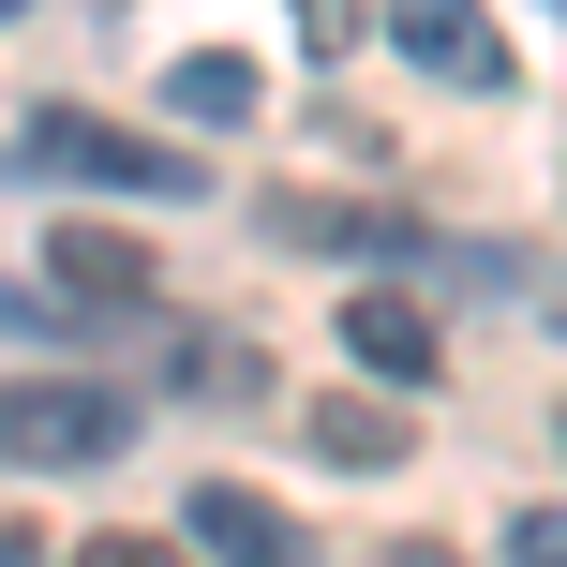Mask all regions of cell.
Masks as SVG:
<instances>
[{"label":"cell","instance_id":"1","mask_svg":"<svg viewBox=\"0 0 567 567\" xmlns=\"http://www.w3.org/2000/svg\"><path fill=\"white\" fill-rule=\"evenodd\" d=\"M16 150H30V179H90V195H195V165H179V150L120 135V120H90V105H45Z\"/></svg>","mask_w":567,"mask_h":567},{"label":"cell","instance_id":"2","mask_svg":"<svg viewBox=\"0 0 567 567\" xmlns=\"http://www.w3.org/2000/svg\"><path fill=\"white\" fill-rule=\"evenodd\" d=\"M105 449H135V403L120 389H75V373L0 389V463H105Z\"/></svg>","mask_w":567,"mask_h":567},{"label":"cell","instance_id":"3","mask_svg":"<svg viewBox=\"0 0 567 567\" xmlns=\"http://www.w3.org/2000/svg\"><path fill=\"white\" fill-rule=\"evenodd\" d=\"M389 45L419 60V75H449V90H508V30H493L478 0H389Z\"/></svg>","mask_w":567,"mask_h":567},{"label":"cell","instance_id":"4","mask_svg":"<svg viewBox=\"0 0 567 567\" xmlns=\"http://www.w3.org/2000/svg\"><path fill=\"white\" fill-rule=\"evenodd\" d=\"M195 553H209V567H313V523H284L269 493L209 478V493H195Z\"/></svg>","mask_w":567,"mask_h":567},{"label":"cell","instance_id":"5","mask_svg":"<svg viewBox=\"0 0 567 567\" xmlns=\"http://www.w3.org/2000/svg\"><path fill=\"white\" fill-rule=\"evenodd\" d=\"M45 299H75V313H120V299H150V255L120 225H60L45 239Z\"/></svg>","mask_w":567,"mask_h":567},{"label":"cell","instance_id":"6","mask_svg":"<svg viewBox=\"0 0 567 567\" xmlns=\"http://www.w3.org/2000/svg\"><path fill=\"white\" fill-rule=\"evenodd\" d=\"M269 239H329V255H419L389 209H329V195H269Z\"/></svg>","mask_w":567,"mask_h":567},{"label":"cell","instance_id":"7","mask_svg":"<svg viewBox=\"0 0 567 567\" xmlns=\"http://www.w3.org/2000/svg\"><path fill=\"white\" fill-rule=\"evenodd\" d=\"M343 343H359V359H373V373H433V329H419V313H403V299H389V284H373V299H359V313H343Z\"/></svg>","mask_w":567,"mask_h":567},{"label":"cell","instance_id":"8","mask_svg":"<svg viewBox=\"0 0 567 567\" xmlns=\"http://www.w3.org/2000/svg\"><path fill=\"white\" fill-rule=\"evenodd\" d=\"M313 449L329 463H403V403H313Z\"/></svg>","mask_w":567,"mask_h":567},{"label":"cell","instance_id":"9","mask_svg":"<svg viewBox=\"0 0 567 567\" xmlns=\"http://www.w3.org/2000/svg\"><path fill=\"white\" fill-rule=\"evenodd\" d=\"M165 105H179V120H255V60H179Z\"/></svg>","mask_w":567,"mask_h":567},{"label":"cell","instance_id":"10","mask_svg":"<svg viewBox=\"0 0 567 567\" xmlns=\"http://www.w3.org/2000/svg\"><path fill=\"white\" fill-rule=\"evenodd\" d=\"M508 567H567V508H523L508 523Z\"/></svg>","mask_w":567,"mask_h":567},{"label":"cell","instance_id":"11","mask_svg":"<svg viewBox=\"0 0 567 567\" xmlns=\"http://www.w3.org/2000/svg\"><path fill=\"white\" fill-rule=\"evenodd\" d=\"M299 45H313V60H343V45H359V0H299Z\"/></svg>","mask_w":567,"mask_h":567},{"label":"cell","instance_id":"12","mask_svg":"<svg viewBox=\"0 0 567 567\" xmlns=\"http://www.w3.org/2000/svg\"><path fill=\"white\" fill-rule=\"evenodd\" d=\"M75 567H195V553H165V538H90Z\"/></svg>","mask_w":567,"mask_h":567},{"label":"cell","instance_id":"13","mask_svg":"<svg viewBox=\"0 0 567 567\" xmlns=\"http://www.w3.org/2000/svg\"><path fill=\"white\" fill-rule=\"evenodd\" d=\"M389 567H463V553L449 538H389Z\"/></svg>","mask_w":567,"mask_h":567},{"label":"cell","instance_id":"14","mask_svg":"<svg viewBox=\"0 0 567 567\" xmlns=\"http://www.w3.org/2000/svg\"><path fill=\"white\" fill-rule=\"evenodd\" d=\"M0 567H45V553H30V538H0Z\"/></svg>","mask_w":567,"mask_h":567},{"label":"cell","instance_id":"15","mask_svg":"<svg viewBox=\"0 0 567 567\" xmlns=\"http://www.w3.org/2000/svg\"><path fill=\"white\" fill-rule=\"evenodd\" d=\"M0 16H16V0H0Z\"/></svg>","mask_w":567,"mask_h":567}]
</instances>
